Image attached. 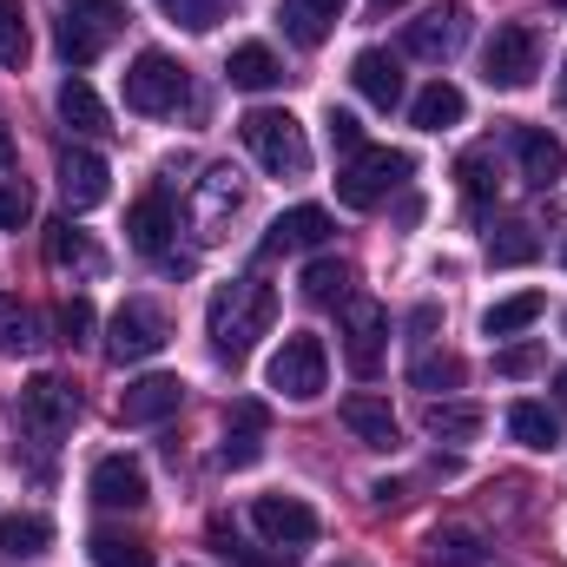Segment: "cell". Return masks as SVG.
I'll use <instances>...</instances> for the list:
<instances>
[{
  "label": "cell",
  "instance_id": "cell-3",
  "mask_svg": "<svg viewBox=\"0 0 567 567\" xmlns=\"http://www.w3.org/2000/svg\"><path fill=\"white\" fill-rule=\"evenodd\" d=\"M238 140H245V152H251L271 178H303V172H310V140H303V126H297L284 106H251V113L238 120Z\"/></svg>",
  "mask_w": 567,
  "mask_h": 567
},
{
  "label": "cell",
  "instance_id": "cell-25",
  "mask_svg": "<svg viewBox=\"0 0 567 567\" xmlns=\"http://www.w3.org/2000/svg\"><path fill=\"white\" fill-rule=\"evenodd\" d=\"M535 258H542V238H535L528 218H508V225L488 231V265L495 271H515V265H535Z\"/></svg>",
  "mask_w": 567,
  "mask_h": 567
},
{
  "label": "cell",
  "instance_id": "cell-27",
  "mask_svg": "<svg viewBox=\"0 0 567 567\" xmlns=\"http://www.w3.org/2000/svg\"><path fill=\"white\" fill-rule=\"evenodd\" d=\"M53 548V522L47 515H0V555L7 561H33Z\"/></svg>",
  "mask_w": 567,
  "mask_h": 567
},
{
  "label": "cell",
  "instance_id": "cell-31",
  "mask_svg": "<svg viewBox=\"0 0 567 567\" xmlns=\"http://www.w3.org/2000/svg\"><path fill=\"white\" fill-rule=\"evenodd\" d=\"M86 555H93V567H152V542L126 535V528H100L86 542Z\"/></svg>",
  "mask_w": 567,
  "mask_h": 567
},
{
  "label": "cell",
  "instance_id": "cell-5",
  "mask_svg": "<svg viewBox=\"0 0 567 567\" xmlns=\"http://www.w3.org/2000/svg\"><path fill=\"white\" fill-rule=\"evenodd\" d=\"M535 73H542V33L522 27V20L495 27V40H488V53H482V80H488L495 93H522V86H535Z\"/></svg>",
  "mask_w": 567,
  "mask_h": 567
},
{
  "label": "cell",
  "instance_id": "cell-35",
  "mask_svg": "<svg viewBox=\"0 0 567 567\" xmlns=\"http://www.w3.org/2000/svg\"><path fill=\"white\" fill-rule=\"evenodd\" d=\"M410 383H416V390H462V357H449V350H416Z\"/></svg>",
  "mask_w": 567,
  "mask_h": 567
},
{
  "label": "cell",
  "instance_id": "cell-29",
  "mask_svg": "<svg viewBox=\"0 0 567 567\" xmlns=\"http://www.w3.org/2000/svg\"><path fill=\"white\" fill-rule=\"evenodd\" d=\"M60 120H66L73 133H86V140L113 133V126H106V106H100V93H93V86H86L80 73H73L66 86H60Z\"/></svg>",
  "mask_w": 567,
  "mask_h": 567
},
{
  "label": "cell",
  "instance_id": "cell-24",
  "mask_svg": "<svg viewBox=\"0 0 567 567\" xmlns=\"http://www.w3.org/2000/svg\"><path fill=\"white\" fill-rule=\"evenodd\" d=\"M462 113H468V100H462V86H449V80H429L423 93L410 100V120H416L423 133H449V126H462Z\"/></svg>",
  "mask_w": 567,
  "mask_h": 567
},
{
  "label": "cell",
  "instance_id": "cell-10",
  "mask_svg": "<svg viewBox=\"0 0 567 567\" xmlns=\"http://www.w3.org/2000/svg\"><path fill=\"white\" fill-rule=\"evenodd\" d=\"M390 350V310L377 297H343V363L357 377H377Z\"/></svg>",
  "mask_w": 567,
  "mask_h": 567
},
{
  "label": "cell",
  "instance_id": "cell-33",
  "mask_svg": "<svg viewBox=\"0 0 567 567\" xmlns=\"http://www.w3.org/2000/svg\"><path fill=\"white\" fill-rule=\"evenodd\" d=\"M429 561L435 567H488V548L475 528H435L429 535Z\"/></svg>",
  "mask_w": 567,
  "mask_h": 567
},
{
  "label": "cell",
  "instance_id": "cell-28",
  "mask_svg": "<svg viewBox=\"0 0 567 567\" xmlns=\"http://www.w3.org/2000/svg\"><path fill=\"white\" fill-rule=\"evenodd\" d=\"M225 73H231V86H245V93H271L284 80V66H278V53L271 47H231V60H225Z\"/></svg>",
  "mask_w": 567,
  "mask_h": 567
},
{
  "label": "cell",
  "instance_id": "cell-13",
  "mask_svg": "<svg viewBox=\"0 0 567 567\" xmlns=\"http://www.w3.org/2000/svg\"><path fill=\"white\" fill-rule=\"evenodd\" d=\"M238 205H245L238 172H231V165H212V172L198 178V192H192V231H198V245H218L225 225L238 218Z\"/></svg>",
  "mask_w": 567,
  "mask_h": 567
},
{
  "label": "cell",
  "instance_id": "cell-26",
  "mask_svg": "<svg viewBox=\"0 0 567 567\" xmlns=\"http://www.w3.org/2000/svg\"><path fill=\"white\" fill-rule=\"evenodd\" d=\"M542 310H548V297H542V290H515V297H502V303H488V310H482V337H522Z\"/></svg>",
  "mask_w": 567,
  "mask_h": 567
},
{
  "label": "cell",
  "instance_id": "cell-23",
  "mask_svg": "<svg viewBox=\"0 0 567 567\" xmlns=\"http://www.w3.org/2000/svg\"><path fill=\"white\" fill-rule=\"evenodd\" d=\"M258 462H265V410H258V403H231L225 468H258Z\"/></svg>",
  "mask_w": 567,
  "mask_h": 567
},
{
  "label": "cell",
  "instance_id": "cell-18",
  "mask_svg": "<svg viewBox=\"0 0 567 567\" xmlns=\"http://www.w3.org/2000/svg\"><path fill=\"white\" fill-rule=\"evenodd\" d=\"M330 238V212L323 205H290L284 218H271V231H265V258H278V251H317Z\"/></svg>",
  "mask_w": 567,
  "mask_h": 567
},
{
  "label": "cell",
  "instance_id": "cell-7",
  "mask_svg": "<svg viewBox=\"0 0 567 567\" xmlns=\"http://www.w3.org/2000/svg\"><path fill=\"white\" fill-rule=\"evenodd\" d=\"M165 343H172V323H165V310L145 303V297H126V303L113 310V323H106V357H113V363H152Z\"/></svg>",
  "mask_w": 567,
  "mask_h": 567
},
{
  "label": "cell",
  "instance_id": "cell-43",
  "mask_svg": "<svg viewBox=\"0 0 567 567\" xmlns=\"http://www.w3.org/2000/svg\"><path fill=\"white\" fill-rule=\"evenodd\" d=\"M93 337V303L86 297H66L60 303V343H86Z\"/></svg>",
  "mask_w": 567,
  "mask_h": 567
},
{
  "label": "cell",
  "instance_id": "cell-34",
  "mask_svg": "<svg viewBox=\"0 0 567 567\" xmlns=\"http://www.w3.org/2000/svg\"><path fill=\"white\" fill-rule=\"evenodd\" d=\"M303 297L310 303H343L350 297V265L343 258H310L303 265Z\"/></svg>",
  "mask_w": 567,
  "mask_h": 567
},
{
  "label": "cell",
  "instance_id": "cell-48",
  "mask_svg": "<svg viewBox=\"0 0 567 567\" xmlns=\"http://www.w3.org/2000/svg\"><path fill=\"white\" fill-rule=\"evenodd\" d=\"M555 396H561V410H567V370H555Z\"/></svg>",
  "mask_w": 567,
  "mask_h": 567
},
{
  "label": "cell",
  "instance_id": "cell-45",
  "mask_svg": "<svg viewBox=\"0 0 567 567\" xmlns=\"http://www.w3.org/2000/svg\"><path fill=\"white\" fill-rule=\"evenodd\" d=\"M323 126H330V145H337V152H343V158H350V152H363V126H357V120H350V113H330V120H323Z\"/></svg>",
  "mask_w": 567,
  "mask_h": 567
},
{
  "label": "cell",
  "instance_id": "cell-22",
  "mask_svg": "<svg viewBox=\"0 0 567 567\" xmlns=\"http://www.w3.org/2000/svg\"><path fill=\"white\" fill-rule=\"evenodd\" d=\"M126 238H133V251H145V258H172L165 245H172V198L165 192H145L140 205H133V218H126Z\"/></svg>",
  "mask_w": 567,
  "mask_h": 567
},
{
  "label": "cell",
  "instance_id": "cell-6",
  "mask_svg": "<svg viewBox=\"0 0 567 567\" xmlns=\"http://www.w3.org/2000/svg\"><path fill=\"white\" fill-rule=\"evenodd\" d=\"M265 383L290 396V403H317L323 396V383H330V350H323V337H284L278 357H271V370H265Z\"/></svg>",
  "mask_w": 567,
  "mask_h": 567
},
{
  "label": "cell",
  "instance_id": "cell-46",
  "mask_svg": "<svg viewBox=\"0 0 567 567\" xmlns=\"http://www.w3.org/2000/svg\"><path fill=\"white\" fill-rule=\"evenodd\" d=\"M410 330H416V337H429V330H435V303H423V310L410 317Z\"/></svg>",
  "mask_w": 567,
  "mask_h": 567
},
{
  "label": "cell",
  "instance_id": "cell-40",
  "mask_svg": "<svg viewBox=\"0 0 567 567\" xmlns=\"http://www.w3.org/2000/svg\"><path fill=\"white\" fill-rule=\"evenodd\" d=\"M212 548H218V555H225L231 567H290L284 555H265V548H251V542H238V535H231L225 522H212Z\"/></svg>",
  "mask_w": 567,
  "mask_h": 567
},
{
  "label": "cell",
  "instance_id": "cell-53",
  "mask_svg": "<svg viewBox=\"0 0 567 567\" xmlns=\"http://www.w3.org/2000/svg\"><path fill=\"white\" fill-rule=\"evenodd\" d=\"M561 258H567V251H561Z\"/></svg>",
  "mask_w": 567,
  "mask_h": 567
},
{
  "label": "cell",
  "instance_id": "cell-49",
  "mask_svg": "<svg viewBox=\"0 0 567 567\" xmlns=\"http://www.w3.org/2000/svg\"><path fill=\"white\" fill-rule=\"evenodd\" d=\"M370 7H377V13H390V7H410V0H370Z\"/></svg>",
  "mask_w": 567,
  "mask_h": 567
},
{
  "label": "cell",
  "instance_id": "cell-32",
  "mask_svg": "<svg viewBox=\"0 0 567 567\" xmlns=\"http://www.w3.org/2000/svg\"><path fill=\"white\" fill-rule=\"evenodd\" d=\"M482 423H488V416H482L475 403H449V396L423 410V429H429V435H442V442H475Z\"/></svg>",
  "mask_w": 567,
  "mask_h": 567
},
{
  "label": "cell",
  "instance_id": "cell-42",
  "mask_svg": "<svg viewBox=\"0 0 567 567\" xmlns=\"http://www.w3.org/2000/svg\"><path fill=\"white\" fill-rule=\"evenodd\" d=\"M27 212H33V192L20 178H0V231H20Z\"/></svg>",
  "mask_w": 567,
  "mask_h": 567
},
{
  "label": "cell",
  "instance_id": "cell-12",
  "mask_svg": "<svg viewBox=\"0 0 567 567\" xmlns=\"http://www.w3.org/2000/svg\"><path fill=\"white\" fill-rule=\"evenodd\" d=\"M251 528H258L271 548H310V542L323 535V522H317V508H310L303 495H258V502H251Z\"/></svg>",
  "mask_w": 567,
  "mask_h": 567
},
{
  "label": "cell",
  "instance_id": "cell-14",
  "mask_svg": "<svg viewBox=\"0 0 567 567\" xmlns=\"http://www.w3.org/2000/svg\"><path fill=\"white\" fill-rule=\"evenodd\" d=\"M106 192H113V172H106L100 152H86V145L60 152V198H66V212H93V205H106Z\"/></svg>",
  "mask_w": 567,
  "mask_h": 567
},
{
  "label": "cell",
  "instance_id": "cell-44",
  "mask_svg": "<svg viewBox=\"0 0 567 567\" xmlns=\"http://www.w3.org/2000/svg\"><path fill=\"white\" fill-rule=\"evenodd\" d=\"M495 370H502V377H535V370H542V350H535V343H508V350L495 357Z\"/></svg>",
  "mask_w": 567,
  "mask_h": 567
},
{
  "label": "cell",
  "instance_id": "cell-9",
  "mask_svg": "<svg viewBox=\"0 0 567 567\" xmlns=\"http://www.w3.org/2000/svg\"><path fill=\"white\" fill-rule=\"evenodd\" d=\"M13 410H20V429H27L33 442H60V435H73V423H80V396H73V383H60V377H33Z\"/></svg>",
  "mask_w": 567,
  "mask_h": 567
},
{
  "label": "cell",
  "instance_id": "cell-15",
  "mask_svg": "<svg viewBox=\"0 0 567 567\" xmlns=\"http://www.w3.org/2000/svg\"><path fill=\"white\" fill-rule=\"evenodd\" d=\"M86 488H93L100 508H145V502H152V482H145V468L133 455H100Z\"/></svg>",
  "mask_w": 567,
  "mask_h": 567
},
{
  "label": "cell",
  "instance_id": "cell-39",
  "mask_svg": "<svg viewBox=\"0 0 567 567\" xmlns=\"http://www.w3.org/2000/svg\"><path fill=\"white\" fill-rule=\"evenodd\" d=\"M278 20H284V33H290L297 47H323V40H330V20H323L317 7H303V0H284Z\"/></svg>",
  "mask_w": 567,
  "mask_h": 567
},
{
  "label": "cell",
  "instance_id": "cell-2",
  "mask_svg": "<svg viewBox=\"0 0 567 567\" xmlns=\"http://www.w3.org/2000/svg\"><path fill=\"white\" fill-rule=\"evenodd\" d=\"M126 0H60V27H53V40H60V60L66 66H93L120 33H126Z\"/></svg>",
  "mask_w": 567,
  "mask_h": 567
},
{
  "label": "cell",
  "instance_id": "cell-16",
  "mask_svg": "<svg viewBox=\"0 0 567 567\" xmlns=\"http://www.w3.org/2000/svg\"><path fill=\"white\" fill-rule=\"evenodd\" d=\"M178 403H185V383H178V377H140V383H126V396H120V423L152 429V423H165V416H178Z\"/></svg>",
  "mask_w": 567,
  "mask_h": 567
},
{
  "label": "cell",
  "instance_id": "cell-47",
  "mask_svg": "<svg viewBox=\"0 0 567 567\" xmlns=\"http://www.w3.org/2000/svg\"><path fill=\"white\" fill-rule=\"evenodd\" d=\"M303 7H317V13H323V20H337V13H343V7H350V0H303Z\"/></svg>",
  "mask_w": 567,
  "mask_h": 567
},
{
  "label": "cell",
  "instance_id": "cell-50",
  "mask_svg": "<svg viewBox=\"0 0 567 567\" xmlns=\"http://www.w3.org/2000/svg\"><path fill=\"white\" fill-rule=\"evenodd\" d=\"M7 158H13V145H7V133H0V165H7Z\"/></svg>",
  "mask_w": 567,
  "mask_h": 567
},
{
  "label": "cell",
  "instance_id": "cell-51",
  "mask_svg": "<svg viewBox=\"0 0 567 567\" xmlns=\"http://www.w3.org/2000/svg\"><path fill=\"white\" fill-rule=\"evenodd\" d=\"M561 113H567V60H561Z\"/></svg>",
  "mask_w": 567,
  "mask_h": 567
},
{
  "label": "cell",
  "instance_id": "cell-37",
  "mask_svg": "<svg viewBox=\"0 0 567 567\" xmlns=\"http://www.w3.org/2000/svg\"><path fill=\"white\" fill-rule=\"evenodd\" d=\"M27 53H33L27 13H20V0H0V66H27Z\"/></svg>",
  "mask_w": 567,
  "mask_h": 567
},
{
  "label": "cell",
  "instance_id": "cell-41",
  "mask_svg": "<svg viewBox=\"0 0 567 567\" xmlns=\"http://www.w3.org/2000/svg\"><path fill=\"white\" fill-rule=\"evenodd\" d=\"M178 27H192V33H212L218 20H225V0H158Z\"/></svg>",
  "mask_w": 567,
  "mask_h": 567
},
{
  "label": "cell",
  "instance_id": "cell-20",
  "mask_svg": "<svg viewBox=\"0 0 567 567\" xmlns=\"http://www.w3.org/2000/svg\"><path fill=\"white\" fill-rule=\"evenodd\" d=\"M47 265L53 271H73V278H100L106 271V251L86 231H73V218H53L47 225Z\"/></svg>",
  "mask_w": 567,
  "mask_h": 567
},
{
  "label": "cell",
  "instance_id": "cell-38",
  "mask_svg": "<svg viewBox=\"0 0 567 567\" xmlns=\"http://www.w3.org/2000/svg\"><path fill=\"white\" fill-rule=\"evenodd\" d=\"M455 178H462V192H468V205H482V198L495 192V152H488V145H475V152H462V158H455Z\"/></svg>",
  "mask_w": 567,
  "mask_h": 567
},
{
  "label": "cell",
  "instance_id": "cell-4",
  "mask_svg": "<svg viewBox=\"0 0 567 567\" xmlns=\"http://www.w3.org/2000/svg\"><path fill=\"white\" fill-rule=\"evenodd\" d=\"M410 172H416L410 152H396V145H363V152H350V165L337 172V205L370 212V205H383L396 185H410Z\"/></svg>",
  "mask_w": 567,
  "mask_h": 567
},
{
  "label": "cell",
  "instance_id": "cell-19",
  "mask_svg": "<svg viewBox=\"0 0 567 567\" xmlns=\"http://www.w3.org/2000/svg\"><path fill=\"white\" fill-rule=\"evenodd\" d=\"M337 416H343V429H350L363 449H396V442H403L390 396H370V390H363V396H343V410H337Z\"/></svg>",
  "mask_w": 567,
  "mask_h": 567
},
{
  "label": "cell",
  "instance_id": "cell-8",
  "mask_svg": "<svg viewBox=\"0 0 567 567\" xmlns=\"http://www.w3.org/2000/svg\"><path fill=\"white\" fill-rule=\"evenodd\" d=\"M178 100H185V66L172 53L145 47L140 60L126 66V106L145 113V120H165V113H178Z\"/></svg>",
  "mask_w": 567,
  "mask_h": 567
},
{
  "label": "cell",
  "instance_id": "cell-11",
  "mask_svg": "<svg viewBox=\"0 0 567 567\" xmlns=\"http://www.w3.org/2000/svg\"><path fill=\"white\" fill-rule=\"evenodd\" d=\"M462 47H468V7L462 0H442V7H429L423 20L403 27V53L429 60V66H449Z\"/></svg>",
  "mask_w": 567,
  "mask_h": 567
},
{
  "label": "cell",
  "instance_id": "cell-30",
  "mask_svg": "<svg viewBox=\"0 0 567 567\" xmlns=\"http://www.w3.org/2000/svg\"><path fill=\"white\" fill-rule=\"evenodd\" d=\"M508 435H515L522 449H535V455H548V449L561 442V416H555L548 403H515V410H508Z\"/></svg>",
  "mask_w": 567,
  "mask_h": 567
},
{
  "label": "cell",
  "instance_id": "cell-1",
  "mask_svg": "<svg viewBox=\"0 0 567 567\" xmlns=\"http://www.w3.org/2000/svg\"><path fill=\"white\" fill-rule=\"evenodd\" d=\"M271 323H278V290L265 278H231L212 290L205 330H212V350L225 363H245L258 350V337H271Z\"/></svg>",
  "mask_w": 567,
  "mask_h": 567
},
{
  "label": "cell",
  "instance_id": "cell-17",
  "mask_svg": "<svg viewBox=\"0 0 567 567\" xmlns=\"http://www.w3.org/2000/svg\"><path fill=\"white\" fill-rule=\"evenodd\" d=\"M515 158H522V178L535 192H555L567 178V145L555 133H542V126H515Z\"/></svg>",
  "mask_w": 567,
  "mask_h": 567
},
{
  "label": "cell",
  "instance_id": "cell-21",
  "mask_svg": "<svg viewBox=\"0 0 567 567\" xmlns=\"http://www.w3.org/2000/svg\"><path fill=\"white\" fill-rule=\"evenodd\" d=\"M350 80H357V93H363L370 106H383V113L403 100V66H396L383 47H363V53L350 60Z\"/></svg>",
  "mask_w": 567,
  "mask_h": 567
},
{
  "label": "cell",
  "instance_id": "cell-36",
  "mask_svg": "<svg viewBox=\"0 0 567 567\" xmlns=\"http://www.w3.org/2000/svg\"><path fill=\"white\" fill-rule=\"evenodd\" d=\"M40 343V317L27 303H0V357H20Z\"/></svg>",
  "mask_w": 567,
  "mask_h": 567
},
{
  "label": "cell",
  "instance_id": "cell-52",
  "mask_svg": "<svg viewBox=\"0 0 567 567\" xmlns=\"http://www.w3.org/2000/svg\"><path fill=\"white\" fill-rule=\"evenodd\" d=\"M561 7H567V0H561Z\"/></svg>",
  "mask_w": 567,
  "mask_h": 567
}]
</instances>
